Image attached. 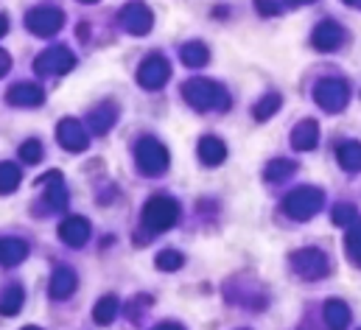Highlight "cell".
Segmentation results:
<instances>
[{"mask_svg": "<svg viewBox=\"0 0 361 330\" xmlns=\"http://www.w3.org/2000/svg\"><path fill=\"white\" fill-rule=\"evenodd\" d=\"M28 255V244L20 238H0V266H17Z\"/></svg>", "mask_w": 361, "mask_h": 330, "instance_id": "obj_17", "label": "cell"}, {"mask_svg": "<svg viewBox=\"0 0 361 330\" xmlns=\"http://www.w3.org/2000/svg\"><path fill=\"white\" fill-rule=\"evenodd\" d=\"M135 160L146 176H160L169 168V149L154 138H143L135 149Z\"/></svg>", "mask_w": 361, "mask_h": 330, "instance_id": "obj_3", "label": "cell"}, {"mask_svg": "<svg viewBox=\"0 0 361 330\" xmlns=\"http://www.w3.org/2000/svg\"><path fill=\"white\" fill-rule=\"evenodd\" d=\"M348 252L353 255V260L361 263V221L348 233Z\"/></svg>", "mask_w": 361, "mask_h": 330, "instance_id": "obj_32", "label": "cell"}, {"mask_svg": "<svg viewBox=\"0 0 361 330\" xmlns=\"http://www.w3.org/2000/svg\"><path fill=\"white\" fill-rule=\"evenodd\" d=\"M224 157H227V149H224V143L219 138H202L199 140V160L204 165L224 163Z\"/></svg>", "mask_w": 361, "mask_h": 330, "instance_id": "obj_20", "label": "cell"}, {"mask_svg": "<svg viewBox=\"0 0 361 330\" xmlns=\"http://www.w3.org/2000/svg\"><path fill=\"white\" fill-rule=\"evenodd\" d=\"M207 59H210V54H207V48H204L202 42H188V45L182 48V62H185L188 68H204Z\"/></svg>", "mask_w": 361, "mask_h": 330, "instance_id": "obj_24", "label": "cell"}, {"mask_svg": "<svg viewBox=\"0 0 361 330\" xmlns=\"http://www.w3.org/2000/svg\"><path fill=\"white\" fill-rule=\"evenodd\" d=\"M56 138L65 152H85L90 146V135L82 126V121H76V118H62L56 126Z\"/></svg>", "mask_w": 361, "mask_h": 330, "instance_id": "obj_9", "label": "cell"}, {"mask_svg": "<svg viewBox=\"0 0 361 330\" xmlns=\"http://www.w3.org/2000/svg\"><path fill=\"white\" fill-rule=\"evenodd\" d=\"M6 101H8L11 106H39V104L45 101V92H42V87H37V84L20 82V84H14V87H8Z\"/></svg>", "mask_w": 361, "mask_h": 330, "instance_id": "obj_13", "label": "cell"}, {"mask_svg": "<svg viewBox=\"0 0 361 330\" xmlns=\"http://www.w3.org/2000/svg\"><path fill=\"white\" fill-rule=\"evenodd\" d=\"M336 157L348 171H361V143H342Z\"/></svg>", "mask_w": 361, "mask_h": 330, "instance_id": "obj_26", "label": "cell"}, {"mask_svg": "<svg viewBox=\"0 0 361 330\" xmlns=\"http://www.w3.org/2000/svg\"><path fill=\"white\" fill-rule=\"evenodd\" d=\"M339 42H342V28L336 23H331V20H325L314 31V48H319V51H334Z\"/></svg>", "mask_w": 361, "mask_h": 330, "instance_id": "obj_18", "label": "cell"}, {"mask_svg": "<svg viewBox=\"0 0 361 330\" xmlns=\"http://www.w3.org/2000/svg\"><path fill=\"white\" fill-rule=\"evenodd\" d=\"M8 71H11V56H8L6 51H0V79H3Z\"/></svg>", "mask_w": 361, "mask_h": 330, "instance_id": "obj_33", "label": "cell"}, {"mask_svg": "<svg viewBox=\"0 0 361 330\" xmlns=\"http://www.w3.org/2000/svg\"><path fill=\"white\" fill-rule=\"evenodd\" d=\"M25 25L28 31H34L37 37H54L62 25H65V14L59 8H51V6H39V8H31L25 14Z\"/></svg>", "mask_w": 361, "mask_h": 330, "instance_id": "obj_6", "label": "cell"}, {"mask_svg": "<svg viewBox=\"0 0 361 330\" xmlns=\"http://www.w3.org/2000/svg\"><path fill=\"white\" fill-rule=\"evenodd\" d=\"M356 216H359V213H356V207H353V204H339V207L334 210V221H336V224H342V227L353 224V221H356Z\"/></svg>", "mask_w": 361, "mask_h": 330, "instance_id": "obj_31", "label": "cell"}, {"mask_svg": "<svg viewBox=\"0 0 361 330\" xmlns=\"http://www.w3.org/2000/svg\"><path fill=\"white\" fill-rule=\"evenodd\" d=\"M182 263H185V257H182L177 249H166V252H160L157 260H154V266H157L160 271H177Z\"/></svg>", "mask_w": 361, "mask_h": 330, "instance_id": "obj_27", "label": "cell"}, {"mask_svg": "<svg viewBox=\"0 0 361 330\" xmlns=\"http://www.w3.org/2000/svg\"><path fill=\"white\" fill-rule=\"evenodd\" d=\"M6 31H8V17H6V14H0V37H3Z\"/></svg>", "mask_w": 361, "mask_h": 330, "instance_id": "obj_35", "label": "cell"}, {"mask_svg": "<svg viewBox=\"0 0 361 330\" xmlns=\"http://www.w3.org/2000/svg\"><path fill=\"white\" fill-rule=\"evenodd\" d=\"M317 138H319L317 121H300V123L294 126V132H291V143H294V149H300V152L314 149V146H317Z\"/></svg>", "mask_w": 361, "mask_h": 330, "instance_id": "obj_16", "label": "cell"}, {"mask_svg": "<svg viewBox=\"0 0 361 330\" xmlns=\"http://www.w3.org/2000/svg\"><path fill=\"white\" fill-rule=\"evenodd\" d=\"M180 219V204L169 196H154L146 202L143 207V227L154 236V233H163V230H171Z\"/></svg>", "mask_w": 361, "mask_h": 330, "instance_id": "obj_2", "label": "cell"}, {"mask_svg": "<svg viewBox=\"0 0 361 330\" xmlns=\"http://www.w3.org/2000/svg\"><path fill=\"white\" fill-rule=\"evenodd\" d=\"M294 173V163H288V160H274V163L267 168V179L269 182H280V179H286V176H291Z\"/></svg>", "mask_w": 361, "mask_h": 330, "instance_id": "obj_28", "label": "cell"}, {"mask_svg": "<svg viewBox=\"0 0 361 330\" xmlns=\"http://www.w3.org/2000/svg\"><path fill=\"white\" fill-rule=\"evenodd\" d=\"M76 65V56L71 54V48L65 45H56V48H48L42 51L37 59H34V71L39 76H65L68 71H73Z\"/></svg>", "mask_w": 361, "mask_h": 330, "instance_id": "obj_5", "label": "cell"}, {"mask_svg": "<svg viewBox=\"0 0 361 330\" xmlns=\"http://www.w3.org/2000/svg\"><path fill=\"white\" fill-rule=\"evenodd\" d=\"M82 3H95V0H82Z\"/></svg>", "mask_w": 361, "mask_h": 330, "instance_id": "obj_38", "label": "cell"}, {"mask_svg": "<svg viewBox=\"0 0 361 330\" xmlns=\"http://www.w3.org/2000/svg\"><path fill=\"white\" fill-rule=\"evenodd\" d=\"M48 182H51V188H45V202H48V207H54V210H68V188L62 185V173H59V171L48 173Z\"/></svg>", "mask_w": 361, "mask_h": 330, "instance_id": "obj_19", "label": "cell"}, {"mask_svg": "<svg viewBox=\"0 0 361 330\" xmlns=\"http://www.w3.org/2000/svg\"><path fill=\"white\" fill-rule=\"evenodd\" d=\"M20 168L14 163H0V193H14L20 188Z\"/></svg>", "mask_w": 361, "mask_h": 330, "instance_id": "obj_25", "label": "cell"}, {"mask_svg": "<svg viewBox=\"0 0 361 330\" xmlns=\"http://www.w3.org/2000/svg\"><path fill=\"white\" fill-rule=\"evenodd\" d=\"M118 23H121L129 34L143 37V34H149V31H152V25H154V14H152L143 3H129V6L118 14Z\"/></svg>", "mask_w": 361, "mask_h": 330, "instance_id": "obj_10", "label": "cell"}, {"mask_svg": "<svg viewBox=\"0 0 361 330\" xmlns=\"http://www.w3.org/2000/svg\"><path fill=\"white\" fill-rule=\"evenodd\" d=\"M87 121H90L92 135H106L112 129V123L118 121V109H115L112 101H104V104H98L90 115H87Z\"/></svg>", "mask_w": 361, "mask_h": 330, "instance_id": "obj_14", "label": "cell"}, {"mask_svg": "<svg viewBox=\"0 0 361 330\" xmlns=\"http://www.w3.org/2000/svg\"><path fill=\"white\" fill-rule=\"evenodd\" d=\"M23 300H25L23 286H17V283L8 286V288L0 294V317H14V314H20Z\"/></svg>", "mask_w": 361, "mask_h": 330, "instance_id": "obj_21", "label": "cell"}, {"mask_svg": "<svg viewBox=\"0 0 361 330\" xmlns=\"http://www.w3.org/2000/svg\"><path fill=\"white\" fill-rule=\"evenodd\" d=\"M348 84L342 82V79H322V82L317 84V90H314V98H317V104L325 109V112H339V109H345V104H348Z\"/></svg>", "mask_w": 361, "mask_h": 330, "instance_id": "obj_7", "label": "cell"}, {"mask_svg": "<svg viewBox=\"0 0 361 330\" xmlns=\"http://www.w3.org/2000/svg\"><path fill=\"white\" fill-rule=\"evenodd\" d=\"M182 95L185 101L199 109V112H207V109H227L230 106V98H227V90L221 84L210 82V79H190V82L182 84Z\"/></svg>", "mask_w": 361, "mask_h": 330, "instance_id": "obj_1", "label": "cell"}, {"mask_svg": "<svg viewBox=\"0 0 361 330\" xmlns=\"http://www.w3.org/2000/svg\"><path fill=\"white\" fill-rule=\"evenodd\" d=\"M345 3H359V0H345Z\"/></svg>", "mask_w": 361, "mask_h": 330, "instance_id": "obj_37", "label": "cell"}, {"mask_svg": "<svg viewBox=\"0 0 361 330\" xmlns=\"http://www.w3.org/2000/svg\"><path fill=\"white\" fill-rule=\"evenodd\" d=\"M291 6H297V3H311V0H288Z\"/></svg>", "mask_w": 361, "mask_h": 330, "instance_id": "obj_36", "label": "cell"}, {"mask_svg": "<svg viewBox=\"0 0 361 330\" xmlns=\"http://www.w3.org/2000/svg\"><path fill=\"white\" fill-rule=\"evenodd\" d=\"M169 76H171V65H169V59L166 56H149L143 65H140V71H137V82L140 87H146V90H160L163 84L169 82Z\"/></svg>", "mask_w": 361, "mask_h": 330, "instance_id": "obj_11", "label": "cell"}, {"mask_svg": "<svg viewBox=\"0 0 361 330\" xmlns=\"http://www.w3.org/2000/svg\"><path fill=\"white\" fill-rule=\"evenodd\" d=\"M118 308H121V302H118V297H104V300H98V305H95V311H92V319H95V325H109L115 317H118Z\"/></svg>", "mask_w": 361, "mask_h": 330, "instance_id": "obj_23", "label": "cell"}, {"mask_svg": "<svg viewBox=\"0 0 361 330\" xmlns=\"http://www.w3.org/2000/svg\"><path fill=\"white\" fill-rule=\"evenodd\" d=\"M42 146H39V140H28L23 149H20V157H23V163H31V165H37L39 160H42Z\"/></svg>", "mask_w": 361, "mask_h": 330, "instance_id": "obj_30", "label": "cell"}, {"mask_svg": "<svg viewBox=\"0 0 361 330\" xmlns=\"http://www.w3.org/2000/svg\"><path fill=\"white\" fill-rule=\"evenodd\" d=\"M325 322L331 328H348L350 325V308L345 302H339V300H331L325 305Z\"/></svg>", "mask_w": 361, "mask_h": 330, "instance_id": "obj_22", "label": "cell"}, {"mask_svg": "<svg viewBox=\"0 0 361 330\" xmlns=\"http://www.w3.org/2000/svg\"><path fill=\"white\" fill-rule=\"evenodd\" d=\"M255 3L261 6V14H277V6L271 0H255Z\"/></svg>", "mask_w": 361, "mask_h": 330, "instance_id": "obj_34", "label": "cell"}, {"mask_svg": "<svg viewBox=\"0 0 361 330\" xmlns=\"http://www.w3.org/2000/svg\"><path fill=\"white\" fill-rule=\"evenodd\" d=\"M90 233H92V227L85 216H71V219H65V221L59 224V241L71 249L85 247V244L90 241Z\"/></svg>", "mask_w": 361, "mask_h": 330, "instance_id": "obj_12", "label": "cell"}, {"mask_svg": "<svg viewBox=\"0 0 361 330\" xmlns=\"http://www.w3.org/2000/svg\"><path fill=\"white\" fill-rule=\"evenodd\" d=\"M277 109H280V95H267V98L255 106V118H258V121H267Z\"/></svg>", "mask_w": 361, "mask_h": 330, "instance_id": "obj_29", "label": "cell"}, {"mask_svg": "<svg viewBox=\"0 0 361 330\" xmlns=\"http://www.w3.org/2000/svg\"><path fill=\"white\" fill-rule=\"evenodd\" d=\"M319 207H322V190H317V188H300L291 196H286V202H283L286 216H291L297 221H308L311 216L319 213Z\"/></svg>", "mask_w": 361, "mask_h": 330, "instance_id": "obj_4", "label": "cell"}, {"mask_svg": "<svg viewBox=\"0 0 361 330\" xmlns=\"http://www.w3.org/2000/svg\"><path fill=\"white\" fill-rule=\"evenodd\" d=\"M76 286H79L76 271L68 269V266H59V269L54 271V280H51V297H54V300H68V297L76 291Z\"/></svg>", "mask_w": 361, "mask_h": 330, "instance_id": "obj_15", "label": "cell"}, {"mask_svg": "<svg viewBox=\"0 0 361 330\" xmlns=\"http://www.w3.org/2000/svg\"><path fill=\"white\" fill-rule=\"evenodd\" d=\"M291 269L305 280H319V277L328 274L331 266H328V257L319 249H302L291 257Z\"/></svg>", "mask_w": 361, "mask_h": 330, "instance_id": "obj_8", "label": "cell"}]
</instances>
